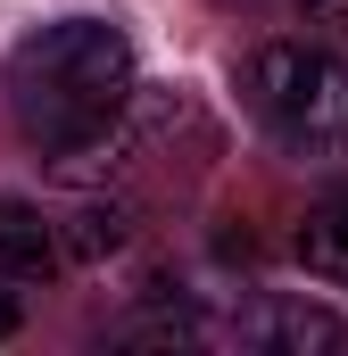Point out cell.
Wrapping results in <instances>:
<instances>
[{
	"label": "cell",
	"mask_w": 348,
	"mask_h": 356,
	"mask_svg": "<svg viewBox=\"0 0 348 356\" xmlns=\"http://www.w3.org/2000/svg\"><path fill=\"white\" fill-rule=\"evenodd\" d=\"M8 99H17V124L50 149H91L100 133H116L125 99H133V42L116 25H42L33 42L8 50Z\"/></svg>",
	"instance_id": "6da1fadb"
},
{
	"label": "cell",
	"mask_w": 348,
	"mask_h": 356,
	"mask_svg": "<svg viewBox=\"0 0 348 356\" xmlns=\"http://www.w3.org/2000/svg\"><path fill=\"white\" fill-rule=\"evenodd\" d=\"M249 108L290 149H340L348 141V58L315 42H265L249 58Z\"/></svg>",
	"instance_id": "7a4b0ae2"
},
{
	"label": "cell",
	"mask_w": 348,
	"mask_h": 356,
	"mask_svg": "<svg viewBox=\"0 0 348 356\" xmlns=\"http://www.w3.org/2000/svg\"><path fill=\"white\" fill-rule=\"evenodd\" d=\"M58 266H67L58 224H50L33 199H0V273H8V282H50Z\"/></svg>",
	"instance_id": "3957f363"
},
{
	"label": "cell",
	"mask_w": 348,
	"mask_h": 356,
	"mask_svg": "<svg viewBox=\"0 0 348 356\" xmlns=\"http://www.w3.org/2000/svg\"><path fill=\"white\" fill-rule=\"evenodd\" d=\"M249 340L274 356H340L348 348V323L332 307H307V298H282V307H265L258 323H249Z\"/></svg>",
	"instance_id": "277c9868"
},
{
	"label": "cell",
	"mask_w": 348,
	"mask_h": 356,
	"mask_svg": "<svg viewBox=\"0 0 348 356\" xmlns=\"http://www.w3.org/2000/svg\"><path fill=\"white\" fill-rule=\"evenodd\" d=\"M290 249H299V266H307V273H324V282H348V191H324V199L299 216Z\"/></svg>",
	"instance_id": "5b68a950"
},
{
	"label": "cell",
	"mask_w": 348,
	"mask_h": 356,
	"mask_svg": "<svg viewBox=\"0 0 348 356\" xmlns=\"http://www.w3.org/2000/svg\"><path fill=\"white\" fill-rule=\"evenodd\" d=\"M58 241H67V257H75V266L116 257V249L133 241V199H84V207L58 224Z\"/></svg>",
	"instance_id": "8992f818"
},
{
	"label": "cell",
	"mask_w": 348,
	"mask_h": 356,
	"mask_svg": "<svg viewBox=\"0 0 348 356\" xmlns=\"http://www.w3.org/2000/svg\"><path fill=\"white\" fill-rule=\"evenodd\" d=\"M116 340H125V348H199V315H191V307H150V315H133Z\"/></svg>",
	"instance_id": "52a82bcc"
},
{
	"label": "cell",
	"mask_w": 348,
	"mask_h": 356,
	"mask_svg": "<svg viewBox=\"0 0 348 356\" xmlns=\"http://www.w3.org/2000/svg\"><path fill=\"white\" fill-rule=\"evenodd\" d=\"M17 323H25V307H17V298L0 290V340H17Z\"/></svg>",
	"instance_id": "ba28073f"
},
{
	"label": "cell",
	"mask_w": 348,
	"mask_h": 356,
	"mask_svg": "<svg viewBox=\"0 0 348 356\" xmlns=\"http://www.w3.org/2000/svg\"><path fill=\"white\" fill-rule=\"evenodd\" d=\"M307 8H315V17H340V8H348V0H307Z\"/></svg>",
	"instance_id": "9c48e42d"
}]
</instances>
